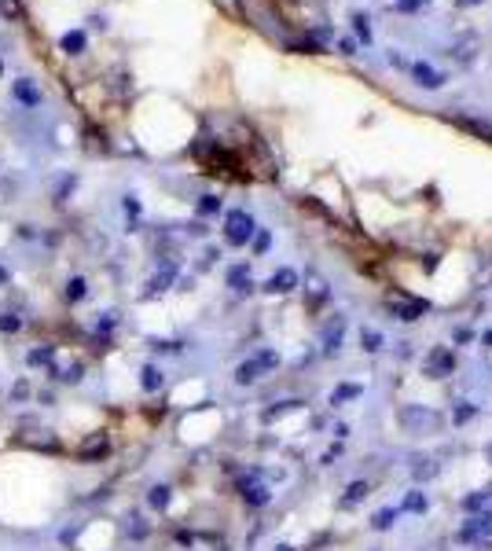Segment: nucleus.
<instances>
[{"mask_svg":"<svg viewBox=\"0 0 492 551\" xmlns=\"http://www.w3.org/2000/svg\"><path fill=\"white\" fill-rule=\"evenodd\" d=\"M0 74H4V59H0Z\"/></svg>","mask_w":492,"mask_h":551,"instance_id":"45","label":"nucleus"},{"mask_svg":"<svg viewBox=\"0 0 492 551\" xmlns=\"http://www.w3.org/2000/svg\"><path fill=\"white\" fill-rule=\"evenodd\" d=\"M19 328H22V320L15 313H0V331H4V335H15Z\"/></svg>","mask_w":492,"mask_h":551,"instance_id":"33","label":"nucleus"},{"mask_svg":"<svg viewBox=\"0 0 492 551\" xmlns=\"http://www.w3.org/2000/svg\"><path fill=\"white\" fill-rule=\"evenodd\" d=\"M147 500H151V507H158V511H162V507H169V489H166V485H155Z\"/></svg>","mask_w":492,"mask_h":551,"instance_id":"31","label":"nucleus"},{"mask_svg":"<svg viewBox=\"0 0 492 551\" xmlns=\"http://www.w3.org/2000/svg\"><path fill=\"white\" fill-rule=\"evenodd\" d=\"M338 48H342V56H353V52H356L353 41H338Z\"/></svg>","mask_w":492,"mask_h":551,"instance_id":"39","label":"nucleus"},{"mask_svg":"<svg viewBox=\"0 0 492 551\" xmlns=\"http://www.w3.org/2000/svg\"><path fill=\"white\" fill-rule=\"evenodd\" d=\"M360 500H368V481H353L346 489V496H342V507H356Z\"/></svg>","mask_w":492,"mask_h":551,"instance_id":"17","label":"nucleus"},{"mask_svg":"<svg viewBox=\"0 0 492 551\" xmlns=\"http://www.w3.org/2000/svg\"><path fill=\"white\" fill-rule=\"evenodd\" d=\"M459 537L470 540V544H485L492 540V514H470L467 526L459 529Z\"/></svg>","mask_w":492,"mask_h":551,"instance_id":"6","label":"nucleus"},{"mask_svg":"<svg viewBox=\"0 0 492 551\" xmlns=\"http://www.w3.org/2000/svg\"><path fill=\"white\" fill-rule=\"evenodd\" d=\"M0 15L8 22H22V0H0Z\"/></svg>","mask_w":492,"mask_h":551,"instance_id":"25","label":"nucleus"},{"mask_svg":"<svg viewBox=\"0 0 492 551\" xmlns=\"http://www.w3.org/2000/svg\"><path fill=\"white\" fill-rule=\"evenodd\" d=\"M52 375H56V379H63V382H81V375H85V368H81V364H70V368H59V364H52Z\"/></svg>","mask_w":492,"mask_h":551,"instance_id":"23","label":"nucleus"},{"mask_svg":"<svg viewBox=\"0 0 492 551\" xmlns=\"http://www.w3.org/2000/svg\"><path fill=\"white\" fill-rule=\"evenodd\" d=\"M412 74H415V81H419L422 89H441V85H445V77H441V74L430 67V63H415Z\"/></svg>","mask_w":492,"mask_h":551,"instance_id":"13","label":"nucleus"},{"mask_svg":"<svg viewBox=\"0 0 492 551\" xmlns=\"http://www.w3.org/2000/svg\"><path fill=\"white\" fill-rule=\"evenodd\" d=\"M426 4H430V0H397V11H419Z\"/></svg>","mask_w":492,"mask_h":551,"instance_id":"36","label":"nucleus"},{"mask_svg":"<svg viewBox=\"0 0 492 551\" xmlns=\"http://www.w3.org/2000/svg\"><path fill=\"white\" fill-rule=\"evenodd\" d=\"M59 48H63L67 56H81V52L89 48V37L81 34V30H70V34H63V37H59Z\"/></svg>","mask_w":492,"mask_h":551,"instance_id":"16","label":"nucleus"},{"mask_svg":"<svg viewBox=\"0 0 492 551\" xmlns=\"http://www.w3.org/2000/svg\"><path fill=\"white\" fill-rule=\"evenodd\" d=\"M459 4H463V8H470V4H481V0H459Z\"/></svg>","mask_w":492,"mask_h":551,"instance_id":"40","label":"nucleus"},{"mask_svg":"<svg viewBox=\"0 0 492 551\" xmlns=\"http://www.w3.org/2000/svg\"><path fill=\"white\" fill-rule=\"evenodd\" d=\"M342 335H346V316H331L323 323V349L335 353L342 346Z\"/></svg>","mask_w":492,"mask_h":551,"instance_id":"10","label":"nucleus"},{"mask_svg":"<svg viewBox=\"0 0 492 551\" xmlns=\"http://www.w3.org/2000/svg\"><path fill=\"white\" fill-rule=\"evenodd\" d=\"M228 287H232L235 294H250V290H254L250 268H246V265H232V268H228Z\"/></svg>","mask_w":492,"mask_h":551,"instance_id":"11","label":"nucleus"},{"mask_svg":"<svg viewBox=\"0 0 492 551\" xmlns=\"http://www.w3.org/2000/svg\"><path fill=\"white\" fill-rule=\"evenodd\" d=\"M474 412H478L474 404H459V408H455V423H467V419H470Z\"/></svg>","mask_w":492,"mask_h":551,"instance_id":"38","label":"nucleus"},{"mask_svg":"<svg viewBox=\"0 0 492 551\" xmlns=\"http://www.w3.org/2000/svg\"><path fill=\"white\" fill-rule=\"evenodd\" d=\"M294 287H298V272H294V268H280V272H272V280L265 283L268 294H290Z\"/></svg>","mask_w":492,"mask_h":551,"instance_id":"8","label":"nucleus"},{"mask_svg":"<svg viewBox=\"0 0 492 551\" xmlns=\"http://www.w3.org/2000/svg\"><path fill=\"white\" fill-rule=\"evenodd\" d=\"M305 283H309V287H305V290H309V302H323V298H327V287H323L320 276H309Z\"/></svg>","mask_w":492,"mask_h":551,"instance_id":"29","label":"nucleus"},{"mask_svg":"<svg viewBox=\"0 0 492 551\" xmlns=\"http://www.w3.org/2000/svg\"><path fill=\"white\" fill-rule=\"evenodd\" d=\"M239 493H242V500H246L250 507H265L268 500H272L268 485L261 481V474H257V471H250V474H242V478H239Z\"/></svg>","mask_w":492,"mask_h":551,"instance_id":"5","label":"nucleus"},{"mask_svg":"<svg viewBox=\"0 0 492 551\" xmlns=\"http://www.w3.org/2000/svg\"><path fill=\"white\" fill-rule=\"evenodd\" d=\"M173 280H176V268H173V265H166V268H162V272L155 276V280H151V283H147V290H143V294H147V298H158V294H166Z\"/></svg>","mask_w":492,"mask_h":551,"instance_id":"12","label":"nucleus"},{"mask_svg":"<svg viewBox=\"0 0 492 551\" xmlns=\"http://www.w3.org/2000/svg\"><path fill=\"white\" fill-rule=\"evenodd\" d=\"M11 92H15V100H19L22 107H37L41 103V89H37V81H30V77H19L11 85Z\"/></svg>","mask_w":492,"mask_h":551,"instance_id":"9","label":"nucleus"},{"mask_svg":"<svg viewBox=\"0 0 492 551\" xmlns=\"http://www.w3.org/2000/svg\"><path fill=\"white\" fill-rule=\"evenodd\" d=\"M474 44H478L474 37H463V41H455V44H452V52H448V56H452L455 63H470V59H474Z\"/></svg>","mask_w":492,"mask_h":551,"instance_id":"19","label":"nucleus"},{"mask_svg":"<svg viewBox=\"0 0 492 551\" xmlns=\"http://www.w3.org/2000/svg\"><path fill=\"white\" fill-rule=\"evenodd\" d=\"M85 294H89V283L81 280V276H74V280L67 283V298H70V302H81Z\"/></svg>","mask_w":492,"mask_h":551,"instance_id":"30","label":"nucleus"},{"mask_svg":"<svg viewBox=\"0 0 492 551\" xmlns=\"http://www.w3.org/2000/svg\"><path fill=\"white\" fill-rule=\"evenodd\" d=\"M437 471H441V467H437L434 456H415L412 460V478L415 481H430V478H437Z\"/></svg>","mask_w":492,"mask_h":551,"instance_id":"14","label":"nucleus"},{"mask_svg":"<svg viewBox=\"0 0 492 551\" xmlns=\"http://www.w3.org/2000/svg\"><path fill=\"white\" fill-rule=\"evenodd\" d=\"M401 427L408 434H434L441 427V415L430 412V408H419V404H408V408L401 412Z\"/></svg>","mask_w":492,"mask_h":551,"instance_id":"3","label":"nucleus"},{"mask_svg":"<svg viewBox=\"0 0 492 551\" xmlns=\"http://www.w3.org/2000/svg\"><path fill=\"white\" fill-rule=\"evenodd\" d=\"M360 346H364L368 353H379L382 349V335L375 328H364V331H360Z\"/></svg>","mask_w":492,"mask_h":551,"instance_id":"26","label":"nucleus"},{"mask_svg":"<svg viewBox=\"0 0 492 551\" xmlns=\"http://www.w3.org/2000/svg\"><path fill=\"white\" fill-rule=\"evenodd\" d=\"M268 247H272V235H268V232H254V250L265 254Z\"/></svg>","mask_w":492,"mask_h":551,"instance_id":"35","label":"nucleus"},{"mask_svg":"<svg viewBox=\"0 0 492 551\" xmlns=\"http://www.w3.org/2000/svg\"><path fill=\"white\" fill-rule=\"evenodd\" d=\"M485 342H488V346H492V331H488V335H485Z\"/></svg>","mask_w":492,"mask_h":551,"instance_id":"43","label":"nucleus"},{"mask_svg":"<svg viewBox=\"0 0 492 551\" xmlns=\"http://www.w3.org/2000/svg\"><path fill=\"white\" fill-rule=\"evenodd\" d=\"M298 408H302V401H280V404H276V408H268V412H265V423H276V419H280V415H287V412H298Z\"/></svg>","mask_w":492,"mask_h":551,"instance_id":"24","label":"nucleus"},{"mask_svg":"<svg viewBox=\"0 0 492 551\" xmlns=\"http://www.w3.org/2000/svg\"><path fill=\"white\" fill-rule=\"evenodd\" d=\"M4 280H8V268H4V265H0V283H4Z\"/></svg>","mask_w":492,"mask_h":551,"instance_id":"41","label":"nucleus"},{"mask_svg":"<svg viewBox=\"0 0 492 551\" xmlns=\"http://www.w3.org/2000/svg\"><path fill=\"white\" fill-rule=\"evenodd\" d=\"M217 209H221V199H217V195H202V199H199V214H202V217H213Z\"/></svg>","mask_w":492,"mask_h":551,"instance_id":"34","label":"nucleus"},{"mask_svg":"<svg viewBox=\"0 0 492 551\" xmlns=\"http://www.w3.org/2000/svg\"><path fill=\"white\" fill-rule=\"evenodd\" d=\"M254 232H257V224L246 209H232V214L224 217V239L232 242V247H246V242L254 239Z\"/></svg>","mask_w":492,"mask_h":551,"instance_id":"2","label":"nucleus"},{"mask_svg":"<svg viewBox=\"0 0 492 551\" xmlns=\"http://www.w3.org/2000/svg\"><path fill=\"white\" fill-rule=\"evenodd\" d=\"M386 305H389V313L397 320H404V323H412L422 313H430V302H419V298H412V302H408V298H389Z\"/></svg>","mask_w":492,"mask_h":551,"instance_id":"7","label":"nucleus"},{"mask_svg":"<svg viewBox=\"0 0 492 551\" xmlns=\"http://www.w3.org/2000/svg\"><path fill=\"white\" fill-rule=\"evenodd\" d=\"M422 368H426V375H430V379H448L455 371V353L448 346H434L430 353H426Z\"/></svg>","mask_w":492,"mask_h":551,"instance_id":"4","label":"nucleus"},{"mask_svg":"<svg viewBox=\"0 0 492 551\" xmlns=\"http://www.w3.org/2000/svg\"><path fill=\"white\" fill-rule=\"evenodd\" d=\"M364 390H360L356 382H346V386H338V390L331 394V404H342V401H353V397H360Z\"/></svg>","mask_w":492,"mask_h":551,"instance_id":"28","label":"nucleus"},{"mask_svg":"<svg viewBox=\"0 0 492 551\" xmlns=\"http://www.w3.org/2000/svg\"><path fill=\"white\" fill-rule=\"evenodd\" d=\"M125 533H129V537H133V540H143V537H147V533H151V526H147V522H143V518H140V514L133 511V514H129V518H125Z\"/></svg>","mask_w":492,"mask_h":551,"instance_id":"18","label":"nucleus"},{"mask_svg":"<svg viewBox=\"0 0 492 551\" xmlns=\"http://www.w3.org/2000/svg\"><path fill=\"white\" fill-rule=\"evenodd\" d=\"M353 30H356V37L360 41H371V26H368V15H353Z\"/></svg>","mask_w":492,"mask_h":551,"instance_id":"32","label":"nucleus"},{"mask_svg":"<svg viewBox=\"0 0 492 551\" xmlns=\"http://www.w3.org/2000/svg\"><path fill=\"white\" fill-rule=\"evenodd\" d=\"M276 364H280V353L276 349H261V353H254L250 361H242L239 368H235V382L239 386H250V382H257L265 371H272Z\"/></svg>","mask_w":492,"mask_h":551,"instance_id":"1","label":"nucleus"},{"mask_svg":"<svg viewBox=\"0 0 492 551\" xmlns=\"http://www.w3.org/2000/svg\"><path fill=\"white\" fill-rule=\"evenodd\" d=\"M276 551H294V547H290V544H280V547H276Z\"/></svg>","mask_w":492,"mask_h":551,"instance_id":"42","label":"nucleus"},{"mask_svg":"<svg viewBox=\"0 0 492 551\" xmlns=\"http://www.w3.org/2000/svg\"><path fill=\"white\" fill-rule=\"evenodd\" d=\"M26 361H30V368H48V364L56 361V349H52V346H41V349H34V353H30Z\"/></svg>","mask_w":492,"mask_h":551,"instance_id":"21","label":"nucleus"},{"mask_svg":"<svg viewBox=\"0 0 492 551\" xmlns=\"http://www.w3.org/2000/svg\"><path fill=\"white\" fill-rule=\"evenodd\" d=\"M463 507L470 514H492V489H481V493H470L463 500Z\"/></svg>","mask_w":492,"mask_h":551,"instance_id":"15","label":"nucleus"},{"mask_svg":"<svg viewBox=\"0 0 492 551\" xmlns=\"http://www.w3.org/2000/svg\"><path fill=\"white\" fill-rule=\"evenodd\" d=\"M81 452H85V456H100V452H107V441H103V437H100V441H92V445L85 441V448H81Z\"/></svg>","mask_w":492,"mask_h":551,"instance_id":"37","label":"nucleus"},{"mask_svg":"<svg viewBox=\"0 0 492 551\" xmlns=\"http://www.w3.org/2000/svg\"><path fill=\"white\" fill-rule=\"evenodd\" d=\"M140 386H143L147 394H155V390H162V371H158V368H151V364H147V368L140 371Z\"/></svg>","mask_w":492,"mask_h":551,"instance_id":"20","label":"nucleus"},{"mask_svg":"<svg viewBox=\"0 0 492 551\" xmlns=\"http://www.w3.org/2000/svg\"><path fill=\"white\" fill-rule=\"evenodd\" d=\"M426 507H430V500H426V493H408V496H404V511L422 514Z\"/></svg>","mask_w":492,"mask_h":551,"instance_id":"27","label":"nucleus"},{"mask_svg":"<svg viewBox=\"0 0 492 551\" xmlns=\"http://www.w3.org/2000/svg\"><path fill=\"white\" fill-rule=\"evenodd\" d=\"M488 463H492V445H488Z\"/></svg>","mask_w":492,"mask_h":551,"instance_id":"44","label":"nucleus"},{"mask_svg":"<svg viewBox=\"0 0 492 551\" xmlns=\"http://www.w3.org/2000/svg\"><path fill=\"white\" fill-rule=\"evenodd\" d=\"M393 522H397V507H382V511H375V518H371V526L379 533H386Z\"/></svg>","mask_w":492,"mask_h":551,"instance_id":"22","label":"nucleus"}]
</instances>
